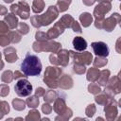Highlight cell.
Wrapping results in <instances>:
<instances>
[{
    "label": "cell",
    "instance_id": "d6986e66",
    "mask_svg": "<svg viewBox=\"0 0 121 121\" xmlns=\"http://www.w3.org/2000/svg\"><path fill=\"white\" fill-rule=\"evenodd\" d=\"M54 110H55V112H57L59 114L63 113V111L66 110L64 99H62V98H59V99L56 101V103H55Z\"/></svg>",
    "mask_w": 121,
    "mask_h": 121
},
{
    "label": "cell",
    "instance_id": "b9f144b4",
    "mask_svg": "<svg viewBox=\"0 0 121 121\" xmlns=\"http://www.w3.org/2000/svg\"><path fill=\"white\" fill-rule=\"evenodd\" d=\"M23 74H24V73H23ZM23 74H22L21 72H19V71H16V72H15V74H14V78H15V79H17L18 78L24 77V76H23Z\"/></svg>",
    "mask_w": 121,
    "mask_h": 121
},
{
    "label": "cell",
    "instance_id": "ab89813d",
    "mask_svg": "<svg viewBox=\"0 0 121 121\" xmlns=\"http://www.w3.org/2000/svg\"><path fill=\"white\" fill-rule=\"evenodd\" d=\"M115 48H116V51H117L118 53H121V37H120V38L117 40Z\"/></svg>",
    "mask_w": 121,
    "mask_h": 121
},
{
    "label": "cell",
    "instance_id": "836d02e7",
    "mask_svg": "<svg viewBox=\"0 0 121 121\" xmlns=\"http://www.w3.org/2000/svg\"><path fill=\"white\" fill-rule=\"evenodd\" d=\"M1 112H2V114H1V117L5 114V113H7V112H9V104L7 103V102H5V101H2L1 102Z\"/></svg>",
    "mask_w": 121,
    "mask_h": 121
},
{
    "label": "cell",
    "instance_id": "484cf974",
    "mask_svg": "<svg viewBox=\"0 0 121 121\" xmlns=\"http://www.w3.org/2000/svg\"><path fill=\"white\" fill-rule=\"evenodd\" d=\"M44 96V101H47V102H53V100L56 98V93L54 91H49L47 93H45V95H43Z\"/></svg>",
    "mask_w": 121,
    "mask_h": 121
},
{
    "label": "cell",
    "instance_id": "74e56055",
    "mask_svg": "<svg viewBox=\"0 0 121 121\" xmlns=\"http://www.w3.org/2000/svg\"><path fill=\"white\" fill-rule=\"evenodd\" d=\"M44 93H45L44 89H43V88H42V87H39V88H37V89H36L35 95H36L37 96H41V95H44Z\"/></svg>",
    "mask_w": 121,
    "mask_h": 121
},
{
    "label": "cell",
    "instance_id": "f35d334b",
    "mask_svg": "<svg viewBox=\"0 0 121 121\" xmlns=\"http://www.w3.org/2000/svg\"><path fill=\"white\" fill-rule=\"evenodd\" d=\"M8 30H9V26L5 25V22H1V33L4 34Z\"/></svg>",
    "mask_w": 121,
    "mask_h": 121
},
{
    "label": "cell",
    "instance_id": "ba28073f",
    "mask_svg": "<svg viewBox=\"0 0 121 121\" xmlns=\"http://www.w3.org/2000/svg\"><path fill=\"white\" fill-rule=\"evenodd\" d=\"M94 53L98 57H107L109 55V47L103 42H94L91 44Z\"/></svg>",
    "mask_w": 121,
    "mask_h": 121
},
{
    "label": "cell",
    "instance_id": "277c9868",
    "mask_svg": "<svg viewBox=\"0 0 121 121\" xmlns=\"http://www.w3.org/2000/svg\"><path fill=\"white\" fill-rule=\"evenodd\" d=\"M14 91L19 96H27L32 93V85L27 79H20L14 86Z\"/></svg>",
    "mask_w": 121,
    "mask_h": 121
},
{
    "label": "cell",
    "instance_id": "d590c367",
    "mask_svg": "<svg viewBox=\"0 0 121 121\" xmlns=\"http://www.w3.org/2000/svg\"><path fill=\"white\" fill-rule=\"evenodd\" d=\"M42 110H43V112L44 113L48 114V113H50L52 108H51V106H50L49 104H43V107H42Z\"/></svg>",
    "mask_w": 121,
    "mask_h": 121
},
{
    "label": "cell",
    "instance_id": "1f68e13d",
    "mask_svg": "<svg viewBox=\"0 0 121 121\" xmlns=\"http://www.w3.org/2000/svg\"><path fill=\"white\" fill-rule=\"evenodd\" d=\"M35 37H36V40L38 42H43V41H45L46 39H48L47 38V34H45L44 32H41V31L37 32Z\"/></svg>",
    "mask_w": 121,
    "mask_h": 121
},
{
    "label": "cell",
    "instance_id": "5b68a950",
    "mask_svg": "<svg viewBox=\"0 0 121 121\" xmlns=\"http://www.w3.org/2000/svg\"><path fill=\"white\" fill-rule=\"evenodd\" d=\"M60 43H56V42H51V43H41V42H36L33 43V49L36 52L39 51H52L53 53L57 52L60 48Z\"/></svg>",
    "mask_w": 121,
    "mask_h": 121
},
{
    "label": "cell",
    "instance_id": "7c38bea8",
    "mask_svg": "<svg viewBox=\"0 0 121 121\" xmlns=\"http://www.w3.org/2000/svg\"><path fill=\"white\" fill-rule=\"evenodd\" d=\"M73 45L77 51H83L87 47V42L82 37H75L73 40Z\"/></svg>",
    "mask_w": 121,
    "mask_h": 121
},
{
    "label": "cell",
    "instance_id": "8d00e7d4",
    "mask_svg": "<svg viewBox=\"0 0 121 121\" xmlns=\"http://www.w3.org/2000/svg\"><path fill=\"white\" fill-rule=\"evenodd\" d=\"M72 28H73V30H74L75 32L81 33V27L79 26V25H78V23L77 21L74 22V24H73V26H72Z\"/></svg>",
    "mask_w": 121,
    "mask_h": 121
},
{
    "label": "cell",
    "instance_id": "5bb4252c",
    "mask_svg": "<svg viewBox=\"0 0 121 121\" xmlns=\"http://www.w3.org/2000/svg\"><path fill=\"white\" fill-rule=\"evenodd\" d=\"M70 53H68V51L62 49L60 51L58 52L57 56L59 58V60H60V64H61L62 66H66L67 63H68V55Z\"/></svg>",
    "mask_w": 121,
    "mask_h": 121
},
{
    "label": "cell",
    "instance_id": "8fae6325",
    "mask_svg": "<svg viewBox=\"0 0 121 121\" xmlns=\"http://www.w3.org/2000/svg\"><path fill=\"white\" fill-rule=\"evenodd\" d=\"M115 106H116V102L111 98L109 103L104 108V111L107 114V119H114L115 118V115L117 113V109Z\"/></svg>",
    "mask_w": 121,
    "mask_h": 121
},
{
    "label": "cell",
    "instance_id": "d4e9b609",
    "mask_svg": "<svg viewBox=\"0 0 121 121\" xmlns=\"http://www.w3.org/2000/svg\"><path fill=\"white\" fill-rule=\"evenodd\" d=\"M108 60L107 59H105V57H96L95 59V61H94V65L95 66H98V67H101V66H104L105 64H107Z\"/></svg>",
    "mask_w": 121,
    "mask_h": 121
},
{
    "label": "cell",
    "instance_id": "f6af8a7d",
    "mask_svg": "<svg viewBox=\"0 0 121 121\" xmlns=\"http://www.w3.org/2000/svg\"><path fill=\"white\" fill-rule=\"evenodd\" d=\"M119 107H121V99L119 100Z\"/></svg>",
    "mask_w": 121,
    "mask_h": 121
},
{
    "label": "cell",
    "instance_id": "7a4b0ae2",
    "mask_svg": "<svg viewBox=\"0 0 121 121\" xmlns=\"http://www.w3.org/2000/svg\"><path fill=\"white\" fill-rule=\"evenodd\" d=\"M59 13V9L54 6H50L45 13L40 16H33L31 18V24L35 27H40L41 26H47L52 21H54Z\"/></svg>",
    "mask_w": 121,
    "mask_h": 121
},
{
    "label": "cell",
    "instance_id": "f546056e",
    "mask_svg": "<svg viewBox=\"0 0 121 121\" xmlns=\"http://www.w3.org/2000/svg\"><path fill=\"white\" fill-rule=\"evenodd\" d=\"M28 113H29V114L26 117V120H29V119H39V118H40V113H39V112L36 111V110H33V111L29 112Z\"/></svg>",
    "mask_w": 121,
    "mask_h": 121
},
{
    "label": "cell",
    "instance_id": "8992f818",
    "mask_svg": "<svg viewBox=\"0 0 121 121\" xmlns=\"http://www.w3.org/2000/svg\"><path fill=\"white\" fill-rule=\"evenodd\" d=\"M24 3L25 2H20L19 4L16 5H12L10 7V10L12 13H15L17 15H19L22 19H27L29 17V7L28 5H26L25 8L24 7Z\"/></svg>",
    "mask_w": 121,
    "mask_h": 121
},
{
    "label": "cell",
    "instance_id": "7dc6e473",
    "mask_svg": "<svg viewBox=\"0 0 121 121\" xmlns=\"http://www.w3.org/2000/svg\"><path fill=\"white\" fill-rule=\"evenodd\" d=\"M120 9H121V5H120Z\"/></svg>",
    "mask_w": 121,
    "mask_h": 121
},
{
    "label": "cell",
    "instance_id": "6da1fadb",
    "mask_svg": "<svg viewBox=\"0 0 121 121\" xmlns=\"http://www.w3.org/2000/svg\"><path fill=\"white\" fill-rule=\"evenodd\" d=\"M21 70L26 77L39 76L42 71V62L36 55L27 53L21 64Z\"/></svg>",
    "mask_w": 121,
    "mask_h": 121
},
{
    "label": "cell",
    "instance_id": "4fadbf2b",
    "mask_svg": "<svg viewBox=\"0 0 121 121\" xmlns=\"http://www.w3.org/2000/svg\"><path fill=\"white\" fill-rule=\"evenodd\" d=\"M4 55H5V58L8 62H14L18 59V57L16 55V50L13 49L12 47H9L8 49H5Z\"/></svg>",
    "mask_w": 121,
    "mask_h": 121
},
{
    "label": "cell",
    "instance_id": "83f0119b",
    "mask_svg": "<svg viewBox=\"0 0 121 121\" xmlns=\"http://www.w3.org/2000/svg\"><path fill=\"white\" fill-rule=\"evenodd\" d=\"M88 90L90 93L94 94V95H96L98 94L101 90H100V87L97 85V84H94V83H91L89 86H88Z\"/></svg>",
    "mask_w": 121,
    "mask_h": 121
},
{
    "label": "cell",
    "instance_id": "2e32d148",
    "mask_svg": "<svg viewBox=\"0 0 121 121\" xmlns=\"http://www.w3.org/2000/svg\"><path fill=\"white\" fill-rule=\"evenodd\" d=\"M79 20H80L82 26H83L84 27H87V26H89L91 25V23H92V21H93V17H92V15H91L90 13L84 12V13H82V14L79 16Z\"/></svg>",
    "mask_w": 121,
    "mask_h": 121
},
{
    "label": "cell",
    "instance_id": "52a82bcc",
    "mask_svg": "<svg viewBox=\"0 0 121 121\" xmlns=\"http://www.w3.org/2000/svg\"><path fill=\"white\" fill-rule=\"evenodd\" d=\"M110 9H111V4H110V2H105V1L99 2V4L95 8L94 15H95V19L103 20L104 14L107 13Z\"/></svg>",
    "mask_w": 121,
    "mask_h": 121
},
{
    "label": "cell",
    "instance_id": "7bdbcfd3",
    "mask_svg": "<svg viewBox=\"0 0 121 121\" xmlns=\"http://www.w3.org/2000/svg\"><path fill=\"white\" fill-rule=\"evenodd\" d=\"M4 1H5L6 3H11V2L13 1V0H4Z\"/></svg>",
    "mask_w": 121,
    "mask_h": 121
},
{
    "label": "cell",
    "instance_id": "9a60e30c",
    "mask_svg": "<svg viewBox=\"0 0 121 121\" xmlns=\"http://www.w3.org/2000/svg\"><path fill=\"white\" fill-rule=\"evenodd\" d=\"M59 86H60L61 88L63 89H68V88H71L72 85H73V80L70 77H68L67 75H64V77H62L60 78V80L59 81Z\"/></svg>",
    "mask_w": 121,
    "mask_h": 121
},
{
    "label": "cell",
    "instance_id": "cb8c5ba5",
    "mask_svg": "<svg viewBox=\"0 0 121 121\" xmlns=\"http://www.w3.org/2000/svg\"><path fill=\"white\" fill-rule=\"evenodd\" d=\"M39 97V96H38ZM37 97V95H33V96H30L29 98H27L26 100V103L28 105L29 108H36L39 104V98Z\"/></svg>",
    "mask_w": 121,
    "mask_h": 121
},
{
    "label": "cell",
    "instance_id": "f1b7e54d",
    "mask_svg": "<svg viewBox=\"0 0 121 121\" xmlns=\"http://www.w3.org/2000/svg\"><path fill=\"white\" fill-rule=\"evenodd\" d=\"M17 29H18V31L20 33H22L23 35H25V34H26L28 32V26L26 23H20L18 25V28Z\"/></svg>",
    "mask_w": 121,
    "mask_h": 121
},
{
    "label": "cell",
    "instance_id": "30bf717a",
    "mask_svg": "<svg viewBox=\"0 0 121 121\" xmlns=\"http://www.w3.org/2000/svg\"><path fill=\"white\" fill-rule=\"evenodd\" d=\"M70 56L74 58V60L76 63H80V64H90L92 61V55L90 52H84L81 54H76L73 51H69Z\"/></svg>",
    "mask_w": 121,
    "mask_h": 121
},
{
    "label": "cell",
    "instance_id": "ac0fdd59",
    "mask_svg": "<svg viewBox=\"0 0 121 121\" xmlns=\"http://www.w3.org/2000/svg\"><path fill=\"white\" fill-rule=\"evenodd\" d=\"M100 76V71L95 69V68H91L89 69L88 73H87V79L89 81H95L98 79Z\"/></svg>",
    "mask_w": 121,
    "mask_h": 121
},
{
    "label": "cell",
    "instance_id": "60d3db41",
    "mask_svg": "<svg viewBox=\"0 0 121 121\" xmlns=\"http://www.w3.org/2000/svg\"><path fill=\"white\" fill-rule=\"evenodd\" d=\"M95 0H83V3L85 5H87V6H91V5H93L95 3Z\"/></svg>",
    "mask_w": 121,
    "mask_h": 121
},
{
    "label": "cell",
    "instance_id": "e0dca14e",
    "mask_svg": "<svg viewBox=\"0 0 121 121\" xmlns=\"http://www.w3.org/2000/svg\"><path fill=\"white\" fill-rule=\"evenodd\" d=\"M5 22H7L6 24L9 26V28H14L18 24L17 17L12 13L11 14H8V16L5 17Z\"/></svg>",
    "mask_w": 121,
    "mask_h": 121
},
{
    "label": "cell",
    "instance_id": "e575fe53",
    "mask_svg": "<svg viewBox=\"0 0 121 121\" xmlns=\"http://www.w3.org/2000/svg\"><path fill=\"white\" fill-rule=\"evenodd\" d=\"M95 107L94 104L89 105L88 108L86 109V114H87L88 116H93L94 113H95Z\"/></svg>",
    "mask_w": 121,
    "mask_h": 121
},
{
    "label": "cell",
    "instance_id": "9c48e42d",
    "mask_svg": "<svg viewBox=\"0 0 121 121\" xmlns=\"http://www.w3.org/2000/svg\"><path fill=\"white\" fill-rule=\"evenodd\" d=\"M121 21V16L118 13H113L112 14V16H110L109 18H107L106 20H104L103 22V28L106 29V31L111 32L116 26V23Z\"/></svg>",
    "mask_w": 121,
    "mask_h": 121
},
{
    "label": "cell",
    "instance_id": "603a6c76",
    "mask_svg": "<svg viewBox=\"0 0 121 121\" xmlns=\"http://www.w3.org/2000/svg\"><path fill=\"white\" fill-rule=\"evenodd\" d=\"M70 3H71V0H59L58 4H57V6L59 7V11H60V12L65 11L68 9Z\"/></svg>",
    "mask_w": 121,
    "mask_h": 121
},
{
    "label": "cell",
    "instance_id": "d6a6232c",
    "mask_svg": "<svg viewBox=\"0 0 121 121\" xmlns=\"http://www.w3.org/2000/svg\"><path fill=\"white\" fill-rule=\"evenodd\" d=\"M95 101L98 103V104H106L108 102V98H107V95L105 96L104 95H96L95 96Z\"/></svg>",
    "mask_w": 121,
    "mask_h": 121
},
{
    "label": "cell",
    "instance_id": "4316f807",
    "mask_svg": "<svg viewBox=\"0 0 121 121\" xmlns=\"http://www.w3.org/2000/svg\"><path fill=\"white\" fill-rule=\"evenodd\" d=\"M12 78H13V77H12V73H11V71H6L3 75H2V80L4 81V82H10L11 80H12Z\"/></svg>",
    "mask_w": 121,
    "mask_h": 121
},
{
    "label": "cell",
    "instance_id": "ee69618b",
    "mask_svg": "<svg viewBox=\"0 0 121 121\" xmlns=\"http://www.w3.org/2000/svg\"><path fill=\"white\" fill-rule=\"evenodd\" d=\"M97 1H99V2H102V1H105V2H111L112 0H97Z\"/></svg>",
    "mask_w": 121,
    "mask_h": 121
},
{
    "label": "cell",
    "instance_id": "44dd1931",
    "mask_svg": "<svg viewBox=\"0 0 121 121\" xmlns=\"http://www.w3.org/2000/svg\"><path fill=\"white\" fill-rule=\"evenodd\" d=\"M44 8V3L43 0H34L33 1V5H32V10L35 13H39L41 12Z\"/></svg>",
    "mask_w": 121,
    "mask_h": 121
},
{
    "label": "cell",
    "instance_id": "4dcf8cb0",
    "mask_svg": "<svg viewBox=\"0 0 121 121\" xmlns=\"http://www.w3.org/2000/svg\"><path fill=\"white\" fill-rule=\"evenodd\" d=\"M85 67L83 64H80V63H76L74 65V71L78 74H83L85 72Z\"/></svg>",
    "mask_w": 121,
    "mask_h": 121
},
{
    "label": "cell",
    "instance_id": "ffe728a7",
    "mask_svg": "<svg viewBox=\"0 0 121 121\" xmlns=\"http://www.w3.org/2000/svg\"><path fill=\"white\" fill-rule=\"evenodd\" d=\"M109 76H110V71L109 70H102L100 72V76H99V78L97 79L98 83L100 85H106L107 82H108Z\"/></svg>",
    "mask_w": 121,
    "mask_h": 121
},
{
    "label": "cell",
    "instance_id": "bcb514c9",
    "mask_svg": "<svg viewBox=\"0 0 121 121\" xmlns=\"http://www.w3.org/2000/svg\"><path fill=\"white\" fill-rule=\"evenodd\" d=\"M120 26H121V21H120Z\"/></svg>",
    "mask_w": 121,
    "mask_h": 121
},
{
    "label": "cell",
    "instance_id": "3957f363",
    "mask_svg": "<svg viewBox=\"0 0 121 121\" xmlns=\"http://www.w3.org/2000/svg\"><path fill=\"white\" fill-rule=\"evenodd\" d=\"M61 70L57 67H47L46 71L44 72L43 81L46 83V85L50 88H57L59 86L58 78L60 76Z\"/></svg>",
    "mask_w": 121,
    "mask_h": 121
},
{
    "label": "cell",
    "instance_id": "7402d4cb",
    "mask_svg": "<svg viewBox=\"0 0 121 121\" xmlns=\"http://www.w3.org/2000/svg\"><path fill=\"white\" fill-rule=\"evenodd\" d=\"M12 105L14 107V109L18 110V111H22L25 109L26 107V102L23 101L22 99H18V98H15L12 100Z\"/></svg>",
    "mask_w": 121,
    "mask_h": 121
}]
</instances>
